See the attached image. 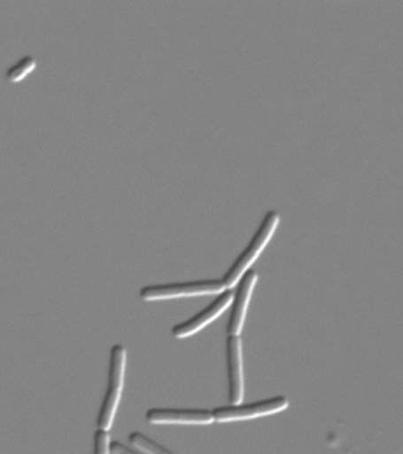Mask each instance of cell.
I'll list each match as a JSON object with an SVG mask.
<instances>
[{"label":"cell","instance_id":"6da1fadb","mask_svg":"<svg viewBox=\"0 0 403 454\" xmlns=\"http://www.w3.org/2000/svg\"><path fill=\"white\" fill-rule=\"evenodd\" d=\"M279 223H281V215L277 211H268L265 215L263 222H261L260 227L253 234L252 239L247 244V247L244 248L242 254L236 257L233 264L229 266L228 271H226L221 280L224 283L226 289L232 290L236 287L242 277L245 275L247 271H250L251 268L257 259L263 254L267 244L270 243L272 237L275 236V231H277Z\"/></svg>","mask_w":403,"mask_h":454},{"label":"cell","instance_id":"7a4b0ae2","mask_svg":"<svg viewBox=\"0 0 403 454\" xmlns=\"http://www.w3.org/2000/svg\"><path fill=\"white\" fill-rule=\"evenodd\" d=\"M127 365V350L122 344L112 347L109 357L107 390L97 417V428L109 432L114 424L116 411L121 401Z\"/></svg>","mask_w":403,"mask_h":454},{"label":"cell","instance_id":"3957f363","mask_svg":"<svg viewBox=\"0 0 403 454\" xmlns=\"http://www.w3.org/2000/svg\"><path fill=\"white\" fill-rule=\"evenodd\" d=\"M225 290L221 279H200L144 286L140 290V297L146 301H168L182 297L210 296L221 294Z\"/></svg>","mask_w":403,"mask_h":454},{"label":"cell","instance_id":"277c9868","mask_svg":"<svg viewBox=\"0 0 403 454\" xmlns=\"http://www.w3.org/2000/svg\"><path fill=\"white\" fill-rule=\"evenodd\" d=\"M289 403L288 397L277 395L250 403H231L228 406L215 407L212 411V414H213L214 421L217 422L252 420V419L281 413V411L288 410Z\"/></svg>","mask_w":403,"mask_h":454},{"label":"cell","instance_id":"5b68a950","mask_svg":"<svg viewBox=\"0 0 403 454\" xmlns=\"http://www.w3.org/2000/svg\"><path fill=\"white\" fill-rule=\"evenodd\" d=\"M233 293L231 290L226 289L219 294L217 298L212 303L208 304L203 310L198 312L197 315L186 319L185 322L179 323L173 326L172 333L176 339L183 340L187 337L196 335L208 325L214 322L215 319L221 317L222 314L232 304Z\"/></svg>","mask_w":403,"mask_h":454},{"label":"cell","instance_id":"8992f818","mask_svg":"<svg viewBox=\"0 0 403 454\" xmlns=\"http://www.w3.org/2000/svg\"><path fill=\"white\" fill-rule=\"evenodd\" d=\"M258 282V273L251 269L242 277L233 293L231 314H229L228 336H240L245 325L247 309Z\"/></svg>","mask_w":403,"mask_h":454},{"label":"cell","instance_id":"52a82bcc","mask_svg":"<svg viewBox=\"0 0 403 454\" xmlns=\"http://www.w3.org/2000/svg\"><path fill=\"white\" fill-rule=\"evenodd\" d=\"M226 362H228L229 403H242L245 388H244L243 343L240 336H228Z\"/></svg>","mask_w":403,"mask_h":454},{"label":"cell","instance_id":"ba28073f","mask_svg":"<svg viewBox=\"0 0 403 454\" xmlns=\"http://www.w3.org/2000/svg\"><path fill=\"white\" fill-rule=\"evenodd\" d=\"M146 420L151 425H210L214 422L210 410H182V408H151Z\"/></svg>","mask_w":403,"mask_h":454},{"label":"cell","instance_id":"9c48e42d","mask_svg":"<svg viewBox=\"0 0 403 454\" xmlns=\"http://www.w3.org/2000/svg\"><path fill=\"white\" fill-rule=\"evenodd\" d=\"M128 442L134 449L143 454H174L141 432L130 433Z\"/></svg>","mask_w":403,"mask_h":454},{"label":"cell","instance_id":"30bf717a","mask_svg":"<svg viewBox=\"0 0 403 454\" xmlns=\"http://www.w3.org/2000/svg\"><path fill=\"white\" fill-rule=\"evenodd\" d=\"M36 67V60L34 57L24 56L19 62L13 64L8 71H6V78L12 82H19L23 80L27 74H29L31 71Z\"/></svg>","mask_w":403,"mask_h":454},{"label":"cell","instance_id":"8fae6325","mask_svg":"<svg viewBox=\"0 0 403 454\" xmlns=\"http://www.w3.org/2000/svg\"><path fill=\"white\" fill-rule=\"evenodd\" d=\"M111 442L109 433L97 428L94 434V454H111Z\"/></svg>","mask_w":403,"mask_h":454},{"label":"cell","instance_id":"7c38bea8","mask_svg":"<svg viewBox=\"0 0 403 454\" xmlns=\"http://www.w3.org/2000/svg\"><path fill=\"white\" fill-rule=\"evenodd\" d=\"M111 454H143L139 452L137 450L132 449V447L125 445L121 442H111Z\"/></svg>","mask_w":403,"mask_h":454}]
</instances>
